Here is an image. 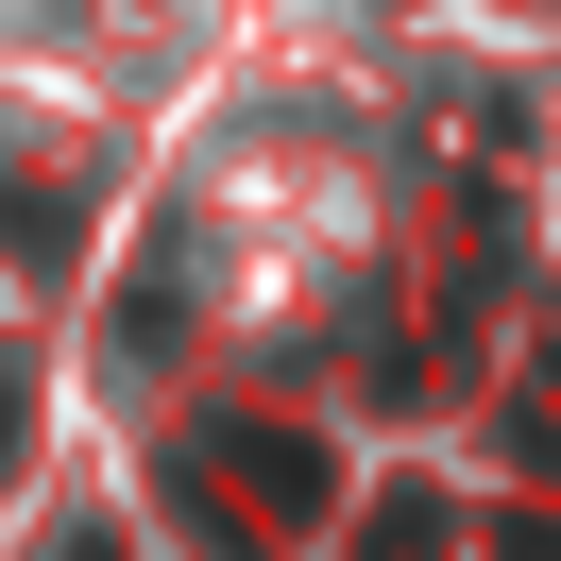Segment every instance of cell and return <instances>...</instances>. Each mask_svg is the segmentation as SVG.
Returning a JSON list of instances; mask_svg holds the SVG:
<instances>
[{"label":"cell","instance_id":"6da1fadb","mask_svg":"<svg viewBox=\"0 0 561 561\" xmlns=\"http://www.w3.org/2000/svg\"><path fill=\"white\" fill-rule=\"evenodd\" d=\"M0 459H18V357H0Z\"/></svg>","mask_w":561,"mask_h":561},{"label":"cell","instance_id":"7a4b0ae2","mask_svg":"<svg viewBox=\"0 0 561 561\" xmlns=\"http://www.w3.org/2000/svg\"><path fill=\"white\" fill-rule=\"evenodd\" d=\"M51 561H119V545H85V527H69V545H51Z\"/></svg>","mask_w":561,"mask_h":561}]
</instances>
